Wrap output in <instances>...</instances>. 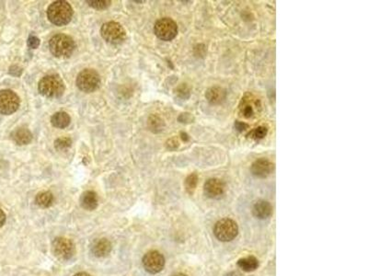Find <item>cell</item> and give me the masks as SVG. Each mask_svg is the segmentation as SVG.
<instances>
[{
    "mask_svg": "<svg viewBox=\"0 0 368 276\" xmlns=\"http://www.w3.org/2000/svg\"><path fill=\"white\" fill-rule=\"evenodd\" d=\"M73 8L66 1L59 0L52 3L47 9V18L57 26H64L71 22Z\"/></svg>",
    "mask_w": 368,
    "mask_h": 276,
    "instance_id": "1",
    "label": "cell"
},
{
    "mask_svg": "<svg viewBox=\"0 0 368 276\" xmlns=\"http://www.w3.org/2000/svg\"><path fill=\"white\" fill-rule=\"evenodd\" d=\"M38 90L46 98L57 99L64 94L65 86L58 75H48L40 80Z\"/></svg>",
    "mask_w": 368,
    "mask_h": 276,
    "instance_id": "2",
    "label": "cell"
},
{
    "mask_svg": "<svg viewBox=\"0 0 368 276\" xmlns=\"http://www.w3.org/2000/svg\"><path fill=\"white\" fill-rule=\"evenodd\" d=\"M49 49L56 57L68 58L76 49V43L70 36L60 33L51 38Z\"/></svg>",
    "mask_w": 368,
    "mask_h": 276,
    "instance_id": "3",
    "label": "cell"
},
{
    "mask_svg": "<svg viewBox=\"0 0 368 276\" xmlns=\"http://www.w3.org/2000/svg\"><path fill=\"white\" fill-rule=\"evenodd\" d=\"M100 34L107 43L117 45L123 43L126 39V31L120 23L106 22L100 29Z\"/></svg>",
    "mask_w": 368,
    "mask_h": 276,
    "instance_id": "4",
    "label": "cell"
},
{
    "mask_svg": "<svg viewBox=\"0 0 368 276\" xmlns=\"http://www.w3.org/2000/svg\"><path fill=\"white\" fill-rule=\"evenodd\" d=\"M76 82L81 92L91 93L99 89L100 86V77L97 71L92 68H87L78 74Z\"/></svg>",
    "mask_w": 368,
    "mask_h": 276,
    "instance_id": "5",
    "label": "cell"
},
{
    "mask_svg": "<svg viewBox=\"0 0 368 276\" xmlns=\"http://www.w3.org/2000/svg\"><path fill=\"white\" fill-rule=\"evenodd\" d=\"M215 237L223 242L233 241L239 233L238 224L230 218H223L215 223L214 227Z\"/></svg>",
    "mask_w": 368,
    "mask_h": 276,
    "instance_id": "6",
    "label": "cell"
},
{
    "mask_svg": "<svg viewBox=\"0 0 368 276\" xmlns=\"http://www.w3.org/2000/svg\"><path fill=\"white\" fill-rule=\"evenodd\" d=\"M52 251L58 260L68 261L76 253V246L71 240L59 237L53 241Z\"/></svg>",
    "mask_w": 368,
    "mask_h": 276,
    "instance_id": "7",
    "label": "cell"
},
{
    "mask_svg": "<svg viewBox=\"0 0 368 276\" xmlns=\"http://www.w3.org/2000/svg\"><path fill=\"white\" fill-rule=\"evenodd\" d=\"M154 32L162 41H171L177 36V24L170 18H162L156 22Z\"/></svg>",
    "mask_w": 368,
    "mask_h": 276,
    "instance_id": "8",
    "label": "cell"
},
{
    "mask_svg": "<svg viewBox=\"0 0 368 276\" xmlns=\"http://www.w3.org/2000/svg\"><path fill=\"white\" fill-rule=\"evenodd\" d=\"M21 99L10 90L0 91V114L10 115L18 111Z\"/></svg>",
    "mask_w": 368,
    "mask_h": 276,
    "instance_id": "9",
    "label": "cell"
},
{
    "mask_svg": "<svg viewBox=\"0 0 368 276\" xmlns=\"http://www.w3.org/2000/svg\"><path fill=\"white\" fill-rule=\"evenodd\" d=\"M143 266L149 274L156 275L164 269L165 258L159 251L150 250L143 257Z\"/></svg>",
    "mask_w": 368,
    "mask_h": 276,
    "instance_id": "10",
    "label": "cell"
},
{
    "mask_svg": "<svg viewBox=\"0 0 368 276\" xmlns=\"http://www.w3.org/2000/svg\"><path fill=\"white\" fill-rule=\"evenodd\" d=\"M204 191L208 198H222L226 193V184L219 179H209L205 184Z\"/></svg>",
    "mask_w": 368,
    "mask_h": 276,
    "instance_id": "11",
    "label": "cell"
},
{
    "mask_svg": "<svg viewBox=\"0 0 368 276\" xmlns=\"http://www.w3.org/2000/svg\"><path fill=\"white\" fill-rule=\"evenodd\" d=\"M274 169H275V165L268 159L260 158V159H257L251 165L250 170H251L252 175H254L255 177L264 179L271 175Z\"/></svg>",
    "mask_w": 368,
    "mask_h": 276,
    "instance_id": "12",
    "label": "cell"
},
{
    "mask_svg": "<svg viewBox=\"0 0 368 276\" xmlns=\"http://www.w3.org/2000/svg\"><path fill=\"white\" fill-rule=\"evenodd\" d=\"M113 245L111 241L105 238L99 239L93 242L92 246V252L97 258H104L111 253Z\"/></svg>",
    "mask_w": 368,
    "mask_h": 276,
    "instance_id": "13",
    "label": "cell"
},
{
    "mask_svg": "<svg viewBox=\"0 0 368 276\" xmlns=\"http://www.w3.org/2000/svg\"><path fill=\"white\" fill-rule=\"evenodd\" d=\"M252 213L255 217L258 219H268L273 214V206H271L269 202L265 200H259L255 203Z\"/></svg>",
    "mask_w": 368,
    "mask_h": 276,
    "instance_id": "14",
    "label": "cell"
},
{
    "mask_svg": "<svg viewBox=\"0 0 368 276\" xmlns=\"http://www.w3.org/2000/svg\"><path fill=\"white\" fill-rule=\"evenodd\" d=\"M206 98L213 105H218L227 99V92L219 87H214L206 92Z\"/></svg>",
    "mask_w": 368,
    "mask_h": 276,
    "instance_id": "15",
    "label": "cell"
},
{
    "mask_svg": "<svg viewBox=\"0 0 368 276\" xmlns=\"http://www.w3.org/2000/svg\"><path fill=\"white\" fill-rule=\"evenodd\" d=\"M99 205L98 195L95 191H87L82 193L80 197V206L87 211L95 210Z\"/></svg>",
    "mask_w": 368,
    "mask_h": 276,
    "instance_id": "16",
    "label": "cell"
},
{
    "mask_svg": "<svg viewBox=\"0 0 368 276\" xmlns=\"http://www.w3.org/2000/svg\"><path fill=\"white\" fill-rule=\"evenodd\" d=\"M12 140L19 146L28 145L32 140V134L28 128L20 127L11 133Z\"/></svg>",
    "mask_w": 368,
    "mask_h": 276,
    "instance_id": "17",
    "label": "cell"
},
{
    "mask_svg": "<svg viewBox=\"0 0 368 276\" xmlns=\"http://www.w3.org/2000/svg\"><path fill=\"white\" fill-rule=\"evenodd\" d=\"M70 116L69 114H66L65 112H58L54 114L51 118V123L54 127L64 129L67 127L70 123Z\"/></svg>",
    "mask_w": 368,
    "mask_h": 276,
    "instance_id": "18",
    "label": "cell"
},
{
    "mask_svg": "<svg viewBox=\"0 0 368 276\" xmlns=\"http://www.w3.org/2000/svg\"><path fill=\"white\" fill-rule=\"evenodd\" d=\"M238 265L241 270L244 272H253L259 267V261L255 258L254 256H248L246 258L240 259L238 262Z\"/></svg>",
    "mask_w": 368,
    "mask_h": 276,
    "instance_id": "19",
    "label": "cell"
},
{
    "mask_svg": "<svg viewBox=\"0 0 368 276\" xmlns=\"http://www.w3.org/2000/svg\"><path fill=\"white\" fill-rule=\"evenodd\" d=\"M36 205L42 208H48L54 203V195L51 191L39 192L35 197Z\"/></svg>",
    "mask_w": 368,
    "mask_h": 276,
    "instance_id": "20",
    "label": "cell"
},
{
    "mask_svg": "<svg viewBox=\"0 0 368 276\" xmlns=\"http://www.w3.org/2000/svg\"><path fill=\"white\" fill-rule=\"evenodd\" d=\"M148 124H149V129L154 133H158V132L162 131L164 125H165L164 122L156 115H152V116L149 117Z\"/></svg>",
    "mask_w": 368,
    "mask_h": 276,
    "instance_id": "21",
    "label": "cell"
},
{
    "mask_svg": "<svg viewBox=\"0 0 368 276\" xmlns=\"http://www.w3.org/2000/svg\"><path fill=\"white\" fill-rule=\"evenodd\" d=\"M197 183H198V176L196 173H191V175L186 178L184 186H185L186 191L189 194H192L194 192L197 186Z\"/></svg>",
    "mask_w": 368,
    "mask_h": 276,
    "instance_id": "22",
    "label": "cell"
},
{
    "mask_svg": "<svg viewBox=\"0 0 368 276\" xmlns=\"http://www.w3.org/2000/svg\"><path fill=\"white\" fill-rule=\"evenodd\" d=\"M72 146V140L69 137H60L55 141V148L58 151H65L70 149Z\"/></svg>",
    "mask_w": 368,
    "mask_h": 276,
    "instance_id": "23",
    "label": "cell"
},
{
    "mask_svg": "<svg viewBox=\"0 0 368 276\" xmlns=\"http://www.w3.org/2000/svg\"><path fill=\"white\" fill-rule=\"evenodd\" d=\"M87 3L93 7V8H96V9H105L107 7H109L111 5V1L110 0H101V1H91V0H87Z\"/></svg>",
    "mask_w": 368,
    "mask_h": 276,
    "instance_id": "24",
    "label": "cell"
},
{
    "mask_svg": "<svg viewBox=\"0 0 368 276\" xmlns=\"http://www.w3.org/2000/svg\"><path fill=\"white\" fill-rule=\"evenodd\" d=\"M27 44L31 49H36L40 45V39L37 38L36 36L31 35L29 37Z\"/></svg>",
    "mask_w": 368,
    "mask_h": 276,
    "instance_id": "25",
    "label": "cell"
},
{
    "mask_svg": "<svg viewBox=\"0 0 368 276\" xmlns=\"http://www.w3.org/2000/svg\"><path fill=\"white\" fill-rule=\"evenodd\" d=\"M267 135V129L265 127H258L253 131V136L256 139H262Z\"/></svg>",
    "mask_w": 368,
    "mask_h": 276,
    "instance_id": "26",
    "label": "cell"
},
{
    "mask_svg": "<svg viewBox=\"0 0 368 276\" xmlns=\"http://www.w3.org/2000/svg\"><path fill=\"white\" fill-rule=\"evenodd\" d=\"M247 124L246 123H242V122H236V123H235V127H236V129L238 130V131H240V132H242V131H244L246 128H247Z\"/></svg>",
    "mask_w": 368,
    "mask_h": 276,
    "instance_id": "27",
    "label": "cell"
},
{
    "mask_svg": "<svg viewBox=\"0 0 368 276\" xmlns=\"http://www.w3.org/2000/svg\"><path fill=\"white\" fill-rule=\"evenodd\" d=\"M243 113H244V116H245V117L249 118V117H251L252 114H253V109H252V107L248 106H248H246L244 108Z\"/></svg>",
    "mask_w": 368,
    "mask_h": 276,
    "instance_id": "28",
    "label": "cell"
},
{
    "mask_svg": "<svg viewBox=\"0 0 368 276\" xmlns=\"http://www.w3.org/2000/svg\"><path fill=\"white\" fill-rule=\"evenodd\" d=\"M178 146H179V142L177 141L176 138H172V139H170V141L168 142L169 149H176V148H178Z\"/></svg>",
    "mask_w": 368,
    "mask_h": 276,
    "instance_id": "29",
    "label": "cell"
},
{
    "mask_svg": "<svg viewBox=\"0 0 368 276\" xmlns=\"http://www.w3.org/2000/svg\"><path fill=\"white\" fill-rule=\"evenodd\" d=\"M6 222V215L3 212V210L0 209V227H3Z\"/></svg>",
    "mask_w": 368,
    "mask_h": 276,
    "instance_id": "30",
    "label": "cell"
},
{
    "mask_svg": "<svg viewBox=\"0 0 368 276\" xmlns=\"http://www.w3.org/2000/svg\"><path fill=\"white\" fill-rule=\"evenodd\" d=\"M74 276H92L91 275H89L88 273H84V272H82V273H78V274H77V275H75Z\"/></svg>",
    "mask_w": 368,
    "mask_h": 276,
    "instance_id": "31",
    "label": "cell"
},
{
    "mask_svg": "<svg viewBox=\"0 0 368 276\" xmlns=\"http://www.w3.org/2000/svg\"><path fill=\"white\" fill-rule=\"evenodd\" d=\"M171 276H186L185 274H183V273H178V274H174V275H172Z\"/></svg>",
    "mask_w": 368,
    "mask_h": 276,
    "instance_id": "32",
    "label": "cell"
}]
</instances>
